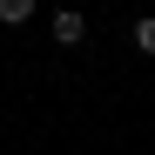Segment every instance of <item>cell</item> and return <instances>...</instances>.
<instances>
[{"mask_svg":"<svg viewBox=\"0 0 155 155\" xmlns=\"http://www.w3.org/2000/svg\"><path fill=\"white\" fill-rule=\"evenodd\" d=\"M135 47H142V54H155V14H142V20H135Z\"/></svg>","mask_w":155,"mask_h":155,"instance_id":"cell-3","label":"cell"},{"mask_svg":"<svg viewBox=\"0 0 155 155\" xmlns=\"http://www.w3.org/2000/svg\"><path fill=\"white\" fill-rule=\"evenodd\" d=\"M0 20H7V27H27V20H34V0H0Z\"/></svg>","mask_w":155,"mask_h":155,"instance_id":"cell-2","label":"cell"},{"mask_svg":"<svg viewBox=\"0 0 155 155\" xmlns=\"http://www.w3.org/2000/svg\"><path fill=\"white\" fill-rule=\"evenodd\" d=\"M54 7H68V0H54Z\"/></svg>","mask_w":155,"mask_h":155,"instance_id":"cell-4","label":"cell"},{"mask_svg":"<svg viewBox=\"0 0 155 155\" xmlns=\"http://www.w3.org/2000/svg\"><path fill=\"white\" fill-rule=\"evenodd\" d=\"M81 41H88V14L54 7V47H81Z\"/></svg>","mask_w":155,"mask_h":155,"instance_id":"cell-1","label":"cell"}]
</instances>
